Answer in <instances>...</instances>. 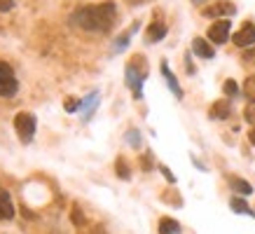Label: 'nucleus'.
<instances>
[{
  "instance_id": "obj_1",
  "label": "nucleus",
  "mask_w": 255,
  "mask_h": 234,
  "mask_svg": "<svg viewBox=\"0 0 255 234\" xmlns=\"http://www.w3.org/2000/svg\"><path fill=\"white\" fill-rule=\"evenodd\" d=\"M117 19L115 2H101V5H85L70 14V23L89 33H108Z\"/></svg>"
},
{
  "instance_id": "obj_2",
  "label": "nucleus",
  "mask_w": 255,
  "mask_h": 234,
  "mask_svg": "<svg viewBox=\"0 0 255 234\" xmlns=\"http://www.w3.org/2000/svg\"><path fill=\"white\" fill-rule=\"evenodd\" d=\"M124 78H127V87L133 92V99H143V82H145V78H147V68L140 56H136V59L127 66Z\"/></svg>"
},
{
  "instance_id": "obj_3",
  "label": "nucleus",
  "mask_w": 255,
  "mask_h": 234,
  "mask_svg": "<svg viewBox=\"0 0 255 234\" xmlns=\"http://www.w3.org/2000/svg\"><path fill=\"white\" fill-rule=\"evenodd\" d=\"M38 129V119L33 113H16L14 115V131L21 143H31Z\"/></svg>"
},
{
  "instance_id": "obj_4",
  "label": "nucleus",
  "mask_w": 255,
  "mask_h": 234,
  "mask_svg": "<svg viewBox=\"0 0 255 234\" xmlns=\"http://www.w3.org/2000/svg\"><path fill=\"white\" fill-rule=\"evenodd\" d=\"M19 92V80H16L12 66L5 61H0V96L2 99H9Z\"/></svg>"
},
{
  "instance_id": "obj_5",
  "label": "nucleus",
  "mask_w": 255,
  "mask_h": 234,
  "mask_svg": "<svg viewBox=\"0 0 255 234\" xmlns=\"http://www.w3.org/2000/svg\"><path fill=\"white\" fill-rule=\"evenodd\" d=\"M230 33H232V23H230V19H220V21L211 23L209 40L211 42H216V45H225L227 38H230Z\"/></svg>"
},
{
  "instance_id": "obj_6",
  "label": "nucleus",
  "mask_w": 255,
  "mask_h": 234,
  "mask_svg": "<svg viewBox=\"0 0 255 234\" xmlns=\"http://www.w3.org/2000/svg\"><path fill=\"white\" fill-rule=\"evenodd\" d=\"M232 42L237 47H255V26L251 21L244 23V28L232 35Z\"/></svg>"
},
{
  "instance_id": "obj_7",
  "label": "nucleus",
  "mask_w": 255,
  "mask_h": 234,
  "mask_svg": "<svg viewBox=\"0 0 255 234\" xmlns=\"http://www.w3.org/2000/svg\"><path fill=\"white\" fill-rule=\"evenodd\" d=\"M234 14H237V5L227 2V0L213 2L211 7L204 9V16H234Z\"/></svg>"
},
{
  "instance_id": "obj_8",
  "label": "nucleus",
  "mask_w": 255,
  "mask_h": 234,
  "mask_svg": "<svg viewBox=\"0 0 255 234\" xmlns=\"http://www.w3.org/2000/svg\"><path fill=\"white\" fill-rule=\"evenodd\" d=\"M99 92H92L89 94V96H87V99H82V101H80V113H82V119H85V122H89V119H92V115H94V110L99 108Z\"/></svg>"
},
{
  "instance_id": "obj_9",
  "label": "nucleus",
  "mask_w": 255,
  "mask_h": 234,
  "mask_svg": "<svg viewBox=\"0 0 255 234\" xmlns=\"http://www.w3.org/2000/svg\"><path fill=\"white\" fill-rule=\"evenodd\" d=\"M14 218V204L7 190L0 187V220H12Z\"/></svg>"
},
{
  "instance_id": "obj_10",
  "label": "nucleus",
  "mask_w": 255,
  "mask_h": 234,
  "mask_svg": "<svg viewBox=\"0 0 255 234\" xmlns=\"http://www.w3.org/2000/svg\"><path fill=\"white\" fill-rule=\"evenodd\" d=\"M230 113H232V103H230V99H220V101H216L209 110V115L213 117V119H227Z\"/></svg>"
},
{
  "instance_id": "obj_11",
  "label": "nucleus",
  "mask_w": 255,
  "mask_h": 234,
  "mask_svg": "<svg viewBox=\"0 0 255 234\" xmlns=\"http://www.w3.org/2000/svg\"><path fill=\"white\" fill-rule=\"evenodd\" d=\"M192 52L197 56H201V59H213V56H216L213 45H211V42H206L204 38H194L192 40Z\"/></svg>"
},
{
  "instance_id": "obj_12",
  "label": "nucleus",
  "mask_w": 255,
  "mask_h": 234,
  "mask_svg": "<svg viewBox=\"0 0 255 234\" xmlns=\"http://www.w3.org/2000/svg\"><path fill=\"white\" fill-rule=\"evenodd\" d=\"M164 35H166V23L155 21V23H150V28H147L145 42H147V45H155V42L164 40Z\"/></svg>"
},
{
  "instance_id": "obj_13",
  "label": "nucleus",
  "mask_w": 255,
  "mask_h": 234,
  "mask_svg": "<svg viewBox=\"0 0 255 234\" xmlns=\"http://www.w3.org/2000/svg\"><path fill=\"white\" fill-rule=\"evenodd\" d=\"M138 31V21L133 23L131 28H127V31L122 33V35H120V38L115 40V45H113V52H115V54H120V52H124V49H127V47H129V40L133 38V33Z\"/></svg>"
},
{
  "instance_id": "obj_14",
  "label": "nucleus",
  "mask_w": 255,
  "mask_h": 234,
  "mask_svg": "<svg viewBox=\"0 0 255 234\" xmlns=\"http://www.w3.org/2000/svg\"><path fill=\"white\" fill-rule=\"evenodd\" d=\"M230 187H232V192H237L239 197L253 195V185H251L248 180H244V178H237V176H232V178H230Z\"/></svg>"
},
{
  "instance_id": "obj_15",
  "label": "nucleus",
  "mask_w": 255,
  "mask_h": 234,
  "mask_svg": "<svg viewBox=\"0 0 255 234\" xmlns=\"http://www.w3.org/2000/svg\"><path fill=\"white\" fill-rule=\"evenodd\" d=\"M162 75L166 78V85H169V89L173 94H176V99H183V89H180V85H178V80H176V75L169 70V66L166 63H162Z\"/></svg>"
},
{
  "instance_id": "obj_16",
  "label": "nucleus",
  "mask_w": 255,
  "mask_h": 234,
  "mask_svg": "<svg viewBox=\"0 0 255 234\" xmlns=\"http://www.w3.org/2000/svg\"><path fill=\"white\" fill-rule=\"evenodd\" d=\"M230 206H232L234 213H241V216H251V218H255V211L244 202V197H239V195L232 197V199H230Z\"/></svg>"
},
{
  "instance_id": "obj_17",
  "label": "nucleus",
  "mask_w": 255,
  "mask_h": 234,
  "mask_svg": "<svg viewBox=\"0 0 255 234\" xmlns=\"http://www.w3.org/2000/svg\"><path fill=\"white\" fill-rule=\"evenodd\" d=\"M159 234H180V225L173 218H162L159 220Z\"/></svg>"
},
{
  "instance_id": "obj_18",
  "label": "nucleus",
  "mask_w": 255,
  "mask_h": 234,
  "mask_svg": "<svg viewBox=\"0 0 255 234\" xmlns=\"http://www.w3.org/2000/svg\"><path fill=\"white\" fill-rule=\"evenodd\" d=\"M127 143H129L131 148H136V150L140 148L143 138H140V131H138V129H129V131H127Z\"/></svg>"
},
{
  "instance_id": "obj_19",
  "label": "nucleus",
  "mask_w": 255,
  "mask_h": 234,
  "mask_svg": "<svg viewBox=\"0 0 255 234\" xmlns=\"http://www.w3.org/2000/svg\"><path fill=\"white\" fill-rule=\"evenodd\" d=\"M115 169H117V176H120L122 180H129V178H131V171H129V166H127V162H124V159H117Z\"/></svg>"
},
{
  "instance_id": "obj_20",
  "label": "nucleus",
  "mask_w": 255,
  "mask_h": 234,
  "mask_svg": "<svg viewBox=\"0 0 255 234\" xmlns=\"http://www.w3.org/2000/svg\"><path fill=\"white\" fill-rule=\"evenodd\" d=\"M244 94H246L251 101H255V75L246 78V82H244Z\"/></svg>"
},
{
  "instance_id": "obj_21",
  "label": "nucleus",
  "mask_w": 255,
  "mask_h": 234,
  "mask_svg": "<svg viewBox=\"0 0 255 234\" xmlns=\"http://www.w3.org/2000/svg\"><path fill=\"white\" fill-rule=\"evenodd\" d=\"M223 92H225V96L234 99V96L239 94V87H237V82H234V80H227V82L223 85Z\"/></svg>"
},
{
  "instance_id": "obj_22",
  "label": "nucleus",
  "mask_w": 255,
  "mask_h": 234,
  "mask_svg": "<svg viewBox=\"0 0 255 234\" xmlns=\"http://www.w3.org/2000/svg\"><path fill=\"white\" fill-rule=\"evenodd\" d=\"M244 117H246L248 124H255V101H251L246 106V110H244Z\"/></svg>"
},
{
  "instance_id": "obj_23",
  "label": "nucleus",
  "mask_w": 255,
  "mask_h": 234,
  "mask_svg": "<svg viewBox=\"0 0 255 234\" xmlns=\"http://www.w3.org/2000/svg\"><path fill=\"white\" fill-rule=\"evenodd\" d=\"M63 108H66V113H78V110H80V101H78V99H73V96H68V99H66V103H63Z\"/></svg>"
},
{
  "instance_id": "obj_24",
  "label": "nucleus",
  "mask_w": 255,
  "mask_h": 234,
  "mask_svg": "<svg viewBox=\"0 0 255 234\" xmlns=\"http://www.w3.org/2000/svg\"><path fill=\"white\" fill-rule=\"evenodd\" d=\"M159 171L164 173V178L169 180V183H176V176H173V173L169 171V166H164V164H159Z\"/></svg>"
},
{
  "instance_id": "obj_25",
  "label": "nucleus",
  "mask_w": 255,
  "mask_h": 234,
  "mask_svg": "<svg viewBox=\"0 0 255 234\" xmlns=\"http://www.w3.org/2000/svg\"><path fill=\"white\" fill-rule=\"evenodd\" d=\"M14 7V0H0V12H9Z\"/></svg>"
},
{
  "instance_id": "obj_26",
  "label": "nucleus",
  "mask_w": 255,
  "mask_h": 234,
  "mask_svg": "<svg viewBox=\"0 0 255 234\" xmlns=\"http://www.w3.org/2000/svg\"><path fill=\"white\" fill-rule=\"evenodd\" d=\"M244 61L255 63V47H253V49H246V52H244Z\"/></svg>"
},
{
  "instance_id": "obj_27",
  "label": "nucleus",
  "mask_w": 255,
  "mask_h": 234,
  "mask_svg": "<svg viewBox=\"0 0 255 234\" xmlns=\"http://www.w3.org/2000/svg\"><path fill=\"white\" fill-rule=\"evenodd\" d=\"M73 223H75V225H82V223H85V216L80 213V209H75V213H73Z\"/></svg>"
},
{
  "instance_id": "obj_28",
  "label": "nucleus",
  "mask_w": 255,
  "mask_h": 234,
  "mask_svg": "<svg viewBox=\"0 0 255 234\" xmlns=\"http://www.w3.org/2000/svg\"><path fill=\"white\" fill-rule=\"evenodd\" d=\"M248 140H251V145H255V129L248 133Z\"/></svg>"
},
{
  "instance_id": "obj_29",
  "label": "nucleus",
  "mask_w": 255,
  "mask_h": 234,
  "mask_svg": "<svg viewBox=\"0 0 255 234\" xmlns=\"http://www.w3.org/2000/svg\"><path fill=\"white\" fill-rule=\"evenodd\" d=\"M194 5H201V2H206V0H192Z\"/></svg>"
}]
</instances>
